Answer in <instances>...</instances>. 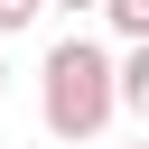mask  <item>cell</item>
I'll use <instances>...</instances> for the list:
<instances>
[{
    "label": "cell",
    "instance_id": "6",
    "mask_svg": "<svg viewBox=\"0 0 149 149\" xmlns=\"http://www.w3.org/2000/svg\"><path fill=\"white\" fill-rule=\"evenodd\" d=\"M0 93H9V65H0Z\"/></svg>",
    "mask_w": 149,
    "mask_h": 149
},
{
    "label": "cell",
    "instance_id": "7",
    "mask_svg": "<svg viewBox=\"0 0 149 149\" xmlns=\"http://www.w3.org/2000/svg\"><path fill=\"white\" fill-rule=\"evenodd\" d=\"M140 149H149V140H140Z\"/></svg>",
    "mask_w": 149,
    "mask_h": 149
},
{
    "label": "cell",
    "instance_id": "4",
    "mask_svg": "<svg viewBox=\"0 0 149 149\" xmlns=\"http://www.w3.org/2000/svg\"><path fill=\"white\" fill-rule=\"evenodd\" d=\"M37 9H47V0H0V47H9L19 28H37Z\"/></svg>",
    "mask_w": 149,
    "mask_h": 149
},
{
    "label": "cell",
    "instance_id": "1",
    "mask_svg": "<svg viewBox=\"0 0 149 149\" xmlns=\"http://www.w3.org/2000/svg\"><path fill=\"white\" fill-rule=\"evenodd\" d=\"M112 112H121V65H112V47L56 37L47 65H37V121H47L56 140H102Z\"/></svg>",
    "mask_w": 149,
    "mask_h": 149
},
{
    "label": "cell",
    "instance_id": "5",
    "mask_svg": "<svg viewBox=\"0 0 149 149\" xmlns=\"http://www.w3.org/2000/svg\"><path fill=\"white\" fill-rule=\"evenodd\" d=\"M47 9H102V0H47Z\"/></svg>",
    "mask_w": 149,
    "mask_h": 149
},
{
    "label": "cell",
    "instance_id": "3",
    "mask_svg": "<svg viewBox=\"0 0 149 149\" xmlns=\"http://www.w3.org/2000/svg\"><path fill=\"white\" fill-rule=\"evenodd\" d=\"M102 19H112V28H121V37H130V47H140V37H149V0H102Z\"/></svg>",
    "mask_w": 149,
    "mask_h": 149
},
{
    "label": "cell",
    "instance_id": "2",
    "mask_svg": "<svg viewBox=\"0 0 149 149\" xmlns=\"http://www.w3.org/2000/svg\"><path fill=\"white\" fill-rule=\"evenodd\" d=\"M121 112H140V121H149V37L121 56Z\"/></svg>",
    "mask_w": 149,
    "mask_h": 149
}]
</instances>
